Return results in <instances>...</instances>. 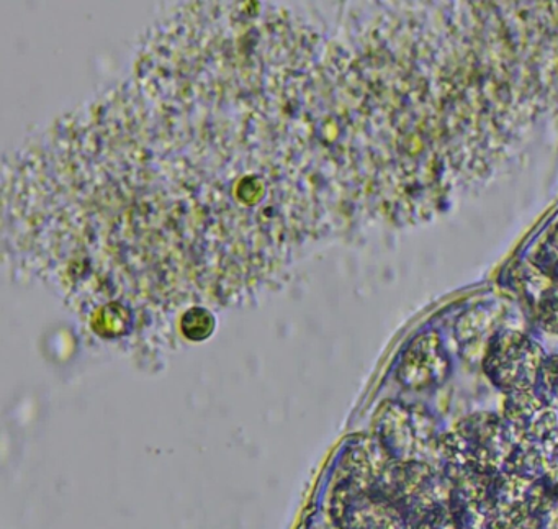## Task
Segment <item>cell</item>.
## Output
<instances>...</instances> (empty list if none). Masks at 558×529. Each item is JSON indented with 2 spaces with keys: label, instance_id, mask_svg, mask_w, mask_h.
<instances>
[{
  "label": "cell",
  "instance_id": "4",
  "mask_svg": "<svg viewBox=\"0 0 558 529\" xmlns=\"http://www.w3.org/2000/svg\"><path fill=\"white\" fill-rule=\"evenodd\" d=\"M550 495L548 480L498 473L483 503V525L485 529H537Z\"/></svg>",
  "mask_w": 558,
  "mask_h": 529
},
{
  "label": "cell",
  "instance_id": "8",
  "mask_svg": "<svg viewBox=\"0 0 558 529\" xmlns=\"http://www.w3.org/2000/svg\"><path fill=\"white\" fill-rule=\"evenodd\" d=\"M449 374V354L436 332L417 335L401 356L397 371L400 384L414 392L437 387Z\"/></svg>",
  "mask_w": 558,
  "mask_h": 529
},
{
  "label": "cell",
  "instance_id": "3",
  "mask_svg": "<svg viewBox=\"0 0 558 529\" xmlns=\"http://www.w3.org/2000/svg\"><path fill=\"white\" fill-rule=\"evenodd\" d=\"M385 498L397 506L411 528L424 516L452 500L449 480L427 460H400L391 457L377 480Z\"/></svg>",
  "mask_w": 558,
  "mask_h": 529
},
{
  "label": "cell",
  "instance_id": "9",
  "mask_svg": "<svg viewBox=\"0 0 558 529\" xmlns=\"http://www.w3.org/2000/svg\"><path fill=\"white\" fill-rule=\"evenodd\" d=\"M534 392L542 401L558 410V356H547Z\"/></svg>",
  "mask_w": 558,
  "mask_h": 529
},
{
  "label": "cell",
  "instance_id": "13",
  "mask_svg": "<svg viewBox=\"0 0 558 529\" xmlns=\"http://www.w3.org/2000/svg\"><path fill=\"white\" fill-rule=\"evenodd\" d=\"M214 316L205 312L204 309H198V322H195L194 312H192V310L182 318V329H184L187 338L191 339L207 338V336H210L211 332H214Z\"/></svg>",
  "mask_w": 558,
  "mask_h": 529
},
{
  "label": "cell",
  "instance_id": "5",
  "mask_svg": "<svg viewBox=\"0 0 558 529\" xmlns=\"http://www.w3.org/2000/svg\"><path fill=\"white\" fill-rule=\"evenodd\" d=\"M545 359L544 349L531 336L505 329L489 341L483 371L505 397H511L534 392Z\"/></svg>",
  "mask_w": 558,
  "mask_h": 529
},
{
  "label": "cell",
  "instance_id": "7",
  "mask_svg": "<svg viewBox=\"0 0 558 529\" xmlns=\"http://www.w3.org/2000/svg\"><path fill=\"white\" fill-rule=\"evenodd\" d=\"M375 440L393 459L426 460V453L437 454L440 436L426 410L390 401L378 410Z\"/></svg>",
  "mask_w": 558,
  "mask_h": 529
},
{
  "label": "cell",
  "instance_id": "14",
  "mask_svg": "<svg viewBox=\"0 0 558 529\" xmlns=\"http://www.w3.org/2000/svg\"><path fill=\"white\" fill-rule=\"evenodd\" d=\"M537 529H558V495L551 492L541 519H538Z\"/></svg>",
  "mask_w": 558,
  "mask_h": 529
},
{
  "label": "cell",
  "instance_id": "10",
  "mask_svg": "<svg viewBox=\"0 0 558 529\" xmlns=\"http://www.w3.org/2000/svg\"><path fill=\"white\" fill-rule=\"evenodd\" d=\"M534 264L548 279L558 284V224L548 231L535 251Z\"/></svg>",
  "mask_w": 558,
  "mask_h": 529
},
{
  "label": "cell",
  "instance_id": "12",
  "mask_svg": "<svg viewBox=\"0 0 558 529\" xmlns=\"http://www.w3.org/2000/svg\"><path fill=\"white\" fill-rule=\"evenodd\" d=\"M538 318H541V325L545 329L558 333V284H554L542 296L541 305H538Z\"/></svg>",
  "mask_w": 558,
  "mask_h": 529
},
{
  "label": "cell",
  "instance_id": "1",
  "mask_svg": "<svg viewBox=\"0 0 558 529\" xmlns=\"http://www.w3.org/2000/svg\"><path fill=\"white\" fill-rule=\"evenodd\" d=\"M387 450L375 437H362L345 454L332 495V516L341 529H411L407 516L378 490Z\"/></svg>",
  "mask_w": 558,
  "mask_h": 529
},
{
  "label": "cell",
  "instance_id": "11",
  "mask_svg": "<svg viewBox=\"0 0 558 529\" xmlns=\"http://www.w3.org/2000/svg\"><path fill=\"white\" fill-rule=\"evenodd\" d=\"M411 529H463V525L453 509L452 500H450V503L434 509Z\"/></svg>",
  "mask_w": 558,
  "mask_h": 529
},
{
  "label": "cell",
  "instance_id": "6",
  "mask_svg": "<svg viewBox=\"0 0 558 529\" xmlns=\"http://www.w3.org/2000/svg\"><path fill=\"white\" fill-rule=\"evenodd\" d=\"M502 417L515 444L531 453L544 467L548 480H558V410L542 401L535 392L506 397Z\"/></svg>",
  "mask_w": 558,
  "mask_h": 529
},
{
  "label": "cell",
  "instance_id": "2",
  "mask_svg": "<svg viewBox=\"0 0 558 529\" xmlns=\"http://www.w3.org/2000/svg\"><path fill=\"white\" fill-rule=\"evenodd\" d=\"M515 449V437L502 414L473 413L440 434L437 459L442 472L498 476Z\"/></svg>",
  "mask_w": 558,
  "mask_h": 529
}]
</instances>
